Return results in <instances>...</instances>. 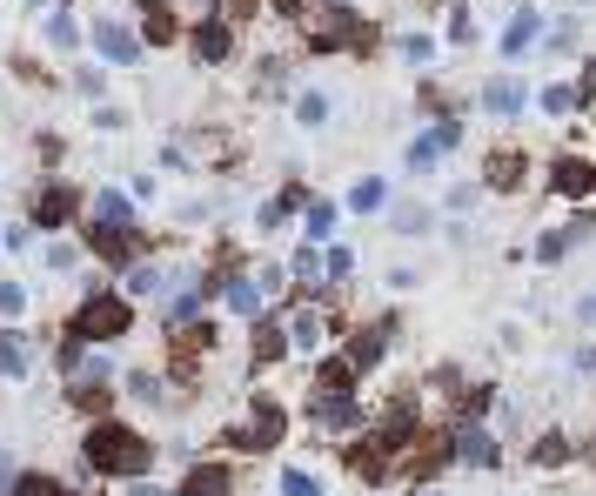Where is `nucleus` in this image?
I'll list each match as a JSON object with an SVG mask.
<instances>
[{
	"label": "nucleus",
	"instance_id": "09e8293b",
	"mask_svg": "<svg viewBox=\"0 0 596 496\" xmlns=\"http://www.w3.org/2000/svg\"><path fill=\"white\" fill-rule=\"evenodd\" d=\"M254 282H262V289H269V295H275V289H282V282H289V269H282V262H262V269H254Z\"/></svg>",
	"mask_w": 596,
	"mask_h": 496
},
{
	"label": "nucleus",
	"instance_id": "a19ab883",
	"mask_svg": "<svg viewBox=\"0 0 596 496\" xmlns=\"http://www.w3.org/2000/svg\"><path fill=\"white\" fill-rule=\"evenodd\" d=\"M395 54H402L409 67H422V61H436V34H402V41H395Z\"/></svg>",
	"mask_w": 596,
	"mask_h": 496
},
{
	"label": "nucleus",
	"instance_id": "9d476101",
	"mask_svg": "<svg viewBox=\"0 0 596 496\" xmlns=\"http://www.w3.org/2000/svg\"><path fill=\"white\" fill-rule=\"evenodd\" d=\"M282 356H295V343H289V322H282V315L248 322V363H254V369H275Z\"/></svg>",
	"mask_w": 596,
	"mask_h": 496
},
{
	"label": "nucleus",
	"instance_id": "6ab92c4d",
	"mask_svg": "<svg viewBox=\"0 0 596 496\" xmlns=\"http://www.w3.org/2000/svg\"><path fill=\"white\" fill-rule=\"evenodd\" d=\"M389 336H395V322H369V328H356V336L343 343V356L369 376V369H382V356H389Z\"/></svg>",
	"mask_w": 596,
	"mask_h": 496
},
{
	"label": "nucleus",
	"instance_id": "9b49d317",
	"mask_svg": "<svg viewBox=\"0 0 596 496\" xmlns=\"http://www.w3.org/2000/svg\"><path fill=\"white\" fill-rule=\"evenodd\" d=\"M175 496H235V463H221V456L188 463V476L175 483Z\"/></svg>",
	"mask_w": 596,
	"mask_h": 496
},
{
	"label": "nucleus",
	"instance_id": "20e7f679",
	"mask_svg": "<svg viewBox=\"0 0 596 496\" xmlns=\"http://www.w3.org/2000/svg\"><path fill=\"white\" fill-rule=\"evenodd\" d=\"M282 436H289V409H282L275 396H248V417H241L235 430H221V450L262 456V450H282Z\"/></svg>",
	"mask_w": 596,
	"mask_h": 496
},
{
	"label": "nucleus",
	"instance_id": "e433bc0d",
	"mask_svg": "<svg viewBox=\"0 0 596 496\" xmlns=\"http://www.w3.org/2000/svg\"><path fill=\"white\" fill-rule=\"evenodd\" d=\"M537 101H543V115L563 121V115L576 108V80H550V88H537Z\"/></svg>",
	"mask_w": 596,
	"mask_h": 496
},
{
	"label": "nucleus",
	"instance_id": "1a4fd4ad",
	"mask_svg": "<svg viewBox=\"0 0 596 496\" xmlns=\"http://www.w3.org/2000/svg\"><path fill=\"white\" fill-rule=\"evenodd\" d=\"M188 54H195L202 67H221V61L235 54V21H228V14H202V21L188 28Z\"/></svg>",
	"mask_w": 596,
	"mask_h": 496
},
{
	"label": "nucleus",
	"instance_id": "de8ad7c7",
	"mask_svg": "<svg viewBox=\"0 0 596 496\" xmlns=\"http://www.w3.org/2000/svg\"><path fill=\"white\" fill-rule=\"evenodd\" d=\"M95 128H101V134H121V128H128V115H121V108H108V101H95Z\"/></svg>",
	"mask_w": 596,
	"mask_h": 496
},
{
	"label": "nucleus",
	"instance_id": "6e6552de",
	"mask_svg": "<svg viewBox=\"0 0 596 496\" xmlns=\"http://www.w3.org/2000/svg\"><path fill=\"white\" fill-rule=\"evenodd\" d=\"M88 47H95L108 67H134V61L148 54L141 28H128V21H115V14H95V28H88Z\"/></svg>",
	"mask_w": 596,
	"mask_h": 496
},
{
	"label": "nucleus",
	"instance_id": "473e14b6",
	"mask_svg": "<svg viewBox=\"0 0 596 496\" xmlns=\"http://www.w3.org/2000/svg\"><path fill=\"white\" fill-rule=\"evenodd\" d=\"M128 396H134V402H154V409L175 402V396H167V376H154V369H134V376H128Z\"/></svg>",
	"mask_w": 596,
	"mask_h": 496
},
{
	"label": "nucleus",
	"instance_id": "5fc2aeb1",
	"mask_svg": "<svg viewBox=\"0 0 596 496\" xmlns=\"http://www.w3.org/2000/svg\"><path fill=\"white\" fill-rule=\"evenodd\" d=\"M415 496H449V489H443V483H430V489H415Z\"/></svg>",
	"mask_w": 596,
	"mask_h": 496
},
{
	"label": "nucleus",
	"instance_id": "cd10ccee",
	"mask_svg": "<svg viewBox=\"0 0 596 496\" xmlns=\"http://www.w3.org/2000/svg\"><path fill=\"white\" fill-rule=\"evenodd\" d=\"M328 115H335V101H328L322 88H302V95H295V121H302L308 134H315V128H328Z\"/></svg>",
	"mask_w": 596,
	"mask_h": 496
},
{
	"label": "nucleus",
	"instance_id": "58836bf2",
	"mask_svg": "<svg viewBox=\"0 0 596 496\" xmlns=\"http://www.w3.org/2000/svg\"><path fill=\"white\" fill-rule=\"evenodd\" d=\"M389 222H395V235H422V228H430L436 215H430V202H402V208H395Z\"/></svg>",
	"mask_w": 596,
	"mask_h": 496
},
{
	"label": "nucleus",
	"instance_id": "ddd939ff",
	"mask_svg": "<svg viewBox=\"0 0 596 496\" xmlns=\"http://www.w3.org/2000/svg\"><path fill=\"white\" fill-rule=\"evenodd\" d=\"M523 175H530V154L523 148H489L483 154V188L509 195V188H523Z\"/></svg>",
	"mask_w": 596,
	"mask_h": 496
},
{
	"label": "nucleus",
	"instance_id": "603ef678",
	"mask_svg": "<svg viewBox=\"0 0 596 496\" xmlns=\"http://www.w3.org/2000/svg\"><path fill=\"white\" fill-rule=\"evenodd\" d=\"M449 208H456V215L476 208V182H456V188H449Z\"/></svg>",
	"mask_w": 596,
	"mask_h": 496
},
{
	"label": "nucleus",
	"instance_id": "c9c22d12",
	"mask_svg": "<svg viewBox=\"0 0 596 496\" xmlns=\"http://www.w3.org/2000/svg\"><path fill=\"white\" fill-rule=\"evenodd\" d=\"M402 161H409V175H430V169H436V161H443V148H436V134H415Z\"/></svg>",
	"mask_w": 596,
	"mask_h": 496
},
{
	"label": "nucleus",
	"instance_id": "aec40b11",
	"mask_svg": "<svg viewBox=\"0 0 596 496\" xmlns=\"http://www.w3.org/2000/svg\"><path fill=\"white\" fill-rule=\"evenodd\" d=\"M456 463H469V470H502V443H496L483 423H456Z\"/></svg>",
	"mask_w": 596,
	"mask_h": 496
},
{
	"label": "nucleus",
	"instance_id": "412c9836",
	"mask_svg": "<svg viewBox=\"0 0 596 496\" xmlns=\"http://www.w3.org/2000/svg\"><path fill=\"white\" fill-rule=\"evenodd\" d=\"M308 202H315V195H308V182H282V195H269L262 208H254V228H262V235H275V228H282L289 215H302Z\"/></svg>",
	"mask_w": 596,
	"mask_h": 496
},
{
	"label": "nucleus",
	"instance_id": "49530a36",
	"mask_svg": "<svg viewBox=\"0 0 596 496\" xmlns=\"http://www.w3.org/2000/svg\"><path fill=\"white\" fill-rule=\"evenodd\" d=\"M449 41H456V47H469V41H476V21H469V8H456V14H449Z\"/></svg>",
	"mask_w": 596,
	"mask_h": 496
},
{
	"label": "nucleus",
	"instance_id": "a878e982",
	"mask_svg": "<svg viewBox=\"0 0 596 496\" xmlns=\"http://www.w3.org/2000/svg\"><path fill=\"white\" fill-rule=\"evenodd\" d=\"M335 222H343V208H335L328 195H315V202L302 208V241H315V248H328V241H335Z\"/></svg>",
	"mask_w": 596,
	"mask_h": 496
},
{
	"label": "nucleus",
	"instance_id": "2f4dec72",
	"mask_svg": "<svg viewBox=\"0 0 596 496\" xmlns=\"http://www.w3.org/2000/svg\"><path fill=\"white\" fill-rule=\"evenodd\" d=\"M576 241H583V222H570V228H550V235L537 241V262H563Z\"/></svg>",
	"mask_w": 596,
	"mask_h": 496
},
{
	"label": "nucleus",
	"instance_id": "423d86ee",
	"mask_svg": "<svg viewBox=\"0 0 596 496\" xmlns=\"http://www.w3.org/2000/svg\"><path fill=\"white\" fill-rule=\"evenodd\" d=\"M308 423L322 436H362L376 423V409L362 396H335V389H308Z\"/></svg>",
	"mask_w": 596,
	"mask_h": 496
},
{
	"label": "nucleus",
	"instance_id": "393cba45",
	"mask_svg": "<svg viewBox=\"0 0 596 496\" xmlns=\"http://www.w3.org/2000/svg\"><path fill=\"white\" fill-rule=\"evenodd\" d=\"M315 389H335V396H356L362 389V369L343 356V349H335V356H322L315 363Z\"/></svg>",
	"mask_w": 596,
	"mask_h": 496
},
{
	"label": "nucleus",
	"instance_id": "bb28decb",
	"mask_svg": "<svg viewBox=\"0 0 596 496\" xmlns=\"http://www.w3.org/2000/svg\"><path fill=\"white\" fill-rule=\"evenodd\" d=\"M41 41H47L54 54H74L80 41H88V28H80V21H74L67 8H47V28H41Z\"/></svg>",
	"mask_w": 596,
	"mask_h": 496
},
{
	"label": "nucleus",
	"instance_id": "f257e3e1",
	"mask_svg": "<svg viewBox=\"0 0 596 496\" xmlns=\"http://www.w3.org/2000/svg\"><path fill=\"white\" fill-rule=\"evenodd\" d=\"M80 463H88V476H115V483H141L154 470V443L148 430L121 423V417H101L80 430Z\"/></svg>",
	"mask_w": 596,
	"mask_h": 496
},
{
	"label": "nucleus",
	"instance_id": "a211bd4d",
	"mask_svg": "<svg viewBox=\"0 0 596 496\" xmlns=\"http://www.w3.org/2000/svg\"><path fill=\"white\" fill-rule=\"evenodd\" d=\"M141 41H148V47H175V41H188V34H182V14H175V0H141Z\"/></svg>",
	"mask_w": 596,
	"mask_h": 496
},
{
	"label": "nucleus",
	"instance_id": "8fccbe9b",
	"mask_svg": "<svg viewBox=\"0 0 596 496\" xmlns=\"http://www.w3.org/2000/svg\"><path fill=\"white\" fill-rule=\"evenodd\" d=\"M14 476H21V463H14V450H8V443H0V496L14 489Z\"/></svg>",
	"mask_w": 596,
	"mask_h": 496
},
{
	"label": "nucleus",
	"instance_id": "39448f33",
	"mask_svg": "<svg viewBox=\"0 0 596 496\" xmlns=\"http://www.w3.org/2000/svg\"><path fill=\"white\" fill-rule=\"evenodd\" d=\"M80 215H88V195H80L74 182H61V175H47V182L28 195V222H34L41 235H61V228H74Z\"/></svg>",
	"mask_w": 596,
	"mask_h": 496
},
{
	"label": "nucleus",
	"instance_id": "f8f14e48",
	"mask_svg": "<svg viewBox=\"0 0 596 496\" xmlns=\"http://www.w3.org/2000/svg\"><path fill=\"white\" fill-rule=\"evenodd\" d=\"M175 282H182V276H167V269L148 256V262H134V269L121 276V295H128V302H167V295H175Z\"/></svg>",
	"mask_w": 596,
	"mask_h": 496
},
{
	"label": "nucleus",
	"instance_id": "c85d7f7f",
	"mask_svg": "<svg viewBox=\"0 0 596 496\" xmlns=\"http://www.w3.org/2000/svg\"><path fill=\"white\" fill-rule=\"evenodd\" d=\"M382 208H389V182L362 175V182L349 188V215H382Z\"/></svg>",
	"mask_w": 596,
	"mask_h": 496
},
{
	"label": "nucleus",
	"instance_id": "c03bdc74",
	"mask_svg": "<svg viewBox=\"0 0 596 496\" xmlns=\"http://www.w3.org/2000/svg\"><path fill=\"white\" fill-rule=\"evenodd\" d=\"M576 108H596V54L576 67Z\"/></svg>",
	"mask_w": 596,
	"mask_h": 496
},
{
	"label": "nucleus",
	"instance_id": "3c124183",
	"mask_svg": "<svg viewBox=\"0 0 596 496\" xmlns=\"http://www.w3.org/2000/svg\"><path fill=\"white\" fill-rule=\"evenodd\" d=\"M121 496H175V489H167V483H154V476H141V483H128Z\"/></svg>",
	"mask_w": 596,
	"mask_h": 496
},
{
	"label": "nucleus",
	"instance_id": "0eeeda50",
	"mask_svg": "<svg viewBox=\"0 0 596 496\" xmlns=\"http://www.w3.org/2000/svg\"><path fill=\"white\" fill-rule=\"evenodd\" d=\"M80 248H88L95 262H108V269H134V262H148V235L141 228H95V222H80Z\"/></svg>",
	"mask_w": 596,
	"mask_h": 496
},
{
	"label": "nucleus",
	"instance_id": "f704fd0d",
	"mask_svg": "<svg viewBox=\"0 0 596 496\" xmlns=\"http://www.w3.org/2000/svg\"><path fill=\"white\" fill-rule=\"evenodd\" d=\"M322 269H328V289H343V282L356 276V256H349L343 241H328V248H322Z\"/></svg>",
	"mask_w": 596,
	"mask_h": 496
},
{
	"label": "nucleus",
	"instance_id": "2eb2a0df",
	"mask_svg": "<svg viewBox=\"0 0 596 496\" xmlns=\"http://www.w3.org/2000/svg\"><path fill=\"white\" fill-rule=\"evenodd\" d=\"M550 188L570 195V202H589V195H596V161H583V154H556V161H550Z\"/></svg>",
	"mask_w": 596,
	"mask_h": 496
},
{
	"label": "nucleus",
	"instance_id": "ea45409f",
	"mask_svg": "<svg viewBox=\"0 0 596 496\" xmlns=\"http://www.w3.org/2000/svg\"><path fill=\"white\" fill-rule=\"evenodd\" d=\"M21 315H28V282L0 276V322H21Z\"/></svg>",
	"mask_w": 596,
	"mask_h": 496
},
{
	"label": "nucleus",
	"instance_id": "7ed1b4c3",
	"mask_svg": "<svg viewBox=\"0 0 596 496\" xmlns=\"http://www.w3.org/2000/svg\"><path fill=\"white\" fill-rule=\"evenodd\" d=\"M308 54H376V21H362L349 0H328L308 14Z\"/></svg>",
	"mask_w": 596,
	"mask_h": 496
},
{
	"label": "nucleus",
	"instance_id": "b1692460",
	"mask_svg": "<svg viewBox=\"0 0 596 496\" xmlns=\"http://www.w3.org/2000/svg\"><path fill=\"white\" fill-rule=\"evenodd\" d=\"M61 396H67V409H80V417H88V423L115 417V389H108V382H67Z\"/></svg>",
	"mask_w": 596,
	"mask_h": 496
},
{
	"label": "nucleus",
	"instance_id": "864d4df0",
	"mask_svg": "<svg viewBox=\"0 0 596 496\" xmlns=\"http://www.w3.org/2000/svg\"><path fill=\"white\" fill-rule=\"evenodd\" d=\"M576 369H596V343H583V349H576Z\"/></svg>",
	"mask_w": 596,
	"mask_h": 496
},
{
	"label": "nucleus",
	"instance_id": "72a5a7b5",
	"mask_svg": "<svg viewBox=\"0 0 596 496\" xmlns=\"http://www.w3.org/2000/svg\"><path fill=\"white\" fill-rule=\"evenodd\" d=\"M8 496H67V483H61V476H47V470H21Z\"/></svg>",
	"mask_w": 596,
	"mask_h": 496
},
{
	"label": "nucleus",
	"instance_id": "4c0bfd02",
	"mask_svg": "<svg viewBox=\"0 0 596 496\" xmlns=\"http://www.w3.org/2000/svg\"><path fill=\"white\" fill-rule=\"evenodd\" d=\"M54 369H61V376L74 382L80 369H88V343H74V336H61V343H54Z\"/></svg>",
	"mask_w": 596,
	"mask_h": 496
},
{
	"label": "nucleus",
	"instance_id": "c756f323",
	"mask_svg": "<svg viewBox=\"0 0 596 496\" xmlns=\"http://www.w3.org/2000/svg\"><path fill=\"white\" fill-rule=\"evenodd\" d=\"M530 463H537V470H563V463H570V436H563V430H543V436L530 443Z\"/></svg>",
	"mask_w": 596,
	"mask_h": 496
},
{
	"label": "nucleus",
	"instance_id": "5701e85b",
	"mask_svg": "<svg viewBox=\"0 0 596 496\" xmlns=\"http://www.w3.org/2000/svg\"><path fill=\"white\" fill-rule=\"evenodd\" d=\"M0 376H8V382H28L34 376V336H28V328H0Z\"/></svg>",
	"mask_w": 596,
	"mask_h": 496
},
{
	"label": "nucleus",
	"instance_id": "4d7b16f0",
	"mask_svg": "<svg viewBox=\"0 0 596 496\" xmlns=\"http://www.w3.org/2000/svg\"><path fill=\"white\" fill-rule=\"evenodd\" d=\"M0 256H8V228H0Z\"/></svg>",
	"mask_w": 596,
	"mask_h": 496
},
{
	"label": "nucleus",
	"instance_id": "79ce46f5",
	"mask_svg": "<svg viewBox=\"0 0 596 496\" xmlns=\"http://www.w3.org/2000/svg\"><path fill=\"white\" fill-rule=\"evenodd\" d=\"M74 95H88V101H101V95H108V74H101L95 61H88V67H74Z\"/></svg>",
	"mask_w": 596,
	"mask_h": 496
},
{
	"label": "nucleus",
	"instance_id": "7c9ffc66",
	"mask_svg": "<svg viewBox=\"0 0 596 496\" xmlns=\"http://www.w3.org/2000/svg\"><path fill=\"white\" fill-rule=\"evenodd\" d=\"M275 489H282V496H328V483H322L315 470H302V463H289V470L275 476Z\"/></svg>",
	"mask_w": 596,
	"mask_h": 496
},
{
	"label": "nucleus",
	"instance_id": "37998d69",
	"mask_svg": "<svg viewBox=\"0 0 596 496\" xmlns=\"http://www.w3.org/2000/svg\"><path fill=\"white\" fill-rule=\"evenodd\" d=\"M41 262H47L54 276H67V269L80 262V248H74V241H47V248H41Z\"/></svg>",
	"mask_w": 596,
	"mask_h": 496
},
{
	"label": "nucleus",
	"instance_id": "a18cd8bd",
	"mask_svg": "<svg viewBox=\"0 0 596 496\" xmlns=\"http://www.w3.org/2000/svg\"><path fill=\"white\" fill-rule=\"evenodd\" d=\"M543 47H550V54H570V47H576V21H556V28L543 34Z\"/></svg>",
	"mask_w": 596,
	"mask_h": 496
},
{
	"label": "nucleus",
	"instance_id": "4be33fe9",
	"mask_svg": "<svg viewBox=\"0 0 596 496\" xmlns=\"http://www.w3.org/2000/svg\"><path fill=\"white\" fill-rule=\"evenodd\" d=\"M523 101H530V88H523V74H489L483 80V115H523Z\"/></svg>",
	"mask_w": 596,
	"mask_h": 496
},
{
	"label": "nucleus",
	"instance_id": "4468645a",
	"mask_svg": "<svg viewBox=\"0 0 596 496\" xmlns=\"http://www.w3.org/2000/svg\"><path fill=\"white\" fill-rule=\"evenodd\" d=\"M543 34H550V14L517 8V14H509V28H502V61H523L530 47H543Z\"/></svg>",
	"mask_w": 596,
	"mask_h": 496
},
{
	"label": "nucleus",
	"instance_id": "6e6d98bb",
	"mask_svg": "<svg viewBox=\"0 0 596 496\" xmlns=\"http://www.w3.org/2000/svg\"><path fill=\"white\" fill-rule=\"evenodd\" d=\"M583 315H596V295H589V302H583Z\"/></svg>",
	"mask_w": 596,
	"mask_h": 496
},
{
	"label": "nucleus",
	"instance_id": "dca6fc26",
	"mask_svg": "<svg viewBox=\"0 0 596 496\" xmlns=\"http://www.w3.org/2000/svg\"><path fill=\"white\" fill-rule=\"evenodd\" d=\"M282 322H289V343H295L302 356H322V349H328V315H322V302H302V309H289Z\"/></svg>",
	"mask_w": 596,
	"mask_h": 496
},
{
	"label": "nucleus",
	"instance_id": "f03ea898",
	"mask_svg": "<svg viewBox=\"0 0 596 496\" xmlns=\"http://www.w3.org/2000/svg\"><path fill=\"white\" fill-rule=\"evenodd\" d=\"M61 336H74V343H128L134 336V302L121 295V289H88L74 302V315H67V328Z\"/></svg>",
	"mask_w": 596,
	"mask_h": 496
},
{
	"label": "nucleus",
	"instance_id": "f3484780",
	"mask_svg": "<svg viewBox=\"0 0 596 496\" xmlns=\"http://www.w3.org/2000/svg\"><path fill=\"white\" fill-rule=\"evenodd\" d=\"M80 222H95V228H141L134 195H121V188H95V195H88V215H80Z\"/></svg>",
	"mask_w": 596,
	"mask_h": 496
},
{
	"label": "nucleus",
	"instance_id": "13d9d810",
	"mask_svg": "<svg viewBox=\"0 0 596 496\" xmlns=\"http://www.w3.org/2000/svg\"><path fill=\"white\" fill-rule=\"evenodd\" d=\"M67 496H95V489H67Z\"/></svg>",
	"mask_w": 596,
	"mask_h": 496
}]
</instances>
